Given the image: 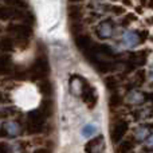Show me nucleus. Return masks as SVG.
I'll use <instances>...</instances> for the list:
<instances>
[{
  "mask_svg": "<svg viewBox=\"0 0 153 153\" xmlns=\"http://www.w3.org/2000/svg\"><path fill=\"white\" fill-rule=\"evenodd\" d=\"M32 26L28 23H10L7 26V34L12 36L16 42V46L24 50L27 47L30 38L32 36Z\"/></svg>",
  "mask_w": 153,
  "mask_h": 153,
  "instance_id": "obj_1",
  "label": "nucleus"
},
{
  "mask_svg": "<svg viewBox=\"0 0 153 153\" xmlns=\"http://www.w3.org/2000/svg\"><path fill=\"white\" fill-rule=\"evenodd\" d=\"M47 118L48 117L43 113L40 108L28 111L26 118V124H24V129H26L27 134L34 136V134H39V133L45 132L46 120Z\"/></svg>",
  "mask_w": 153,
  "mask_h": 153,
  "instance_id": "obj_2",
  "label": "nucleus"
},
{
  "mask_svg": "<svg viewBox=\"0 0 153 153\" xmlns=\"http://www.w3.org/2000/svg\"><path fill=\"white\" fill-rule=\"evenodd\" d=\"M27 74H28V79L32 82H38L47 78L50 74V63H48L47 56L45 54H39L34 59L31 66L27 69Z\"/></svg>",
  "mask_w": 153,
  "mask_h": 153,
  "instance_id": "obj_3",
  "label": "nucleus"
},
{
  "mask_svg": "<svg viewBox=\"0 0 153 153\" xmlns=\"http://www.w3.org/2000/svg\"><path fill=\"white\" fill-rule=\"evenodd\" d=\"M0 19L1 20H20L23 23L34 24L35 18L26 8H18L12 5H0Z\"/></svg>",
  "mask_w": 153,
  "mask_h": 153,
  "instance_id": "obj_4",
  "label": "nucleus"
},
{
  "mask_svg": "<svg viewBox=\"0 0 153 153\" xmlns=\"http://www.w3.org/2000/svg\"><path fill=\"white\" fill-rule=\"evenodd\" d=\"M129 121L124 118H117L110 125V140L114 144H120L129 132Z\"/></svg>",
  "mask_w": 153,
  "mask_h": 153,
  "instance_id": "obj_5",
  "label": "nucleus"
},
{
  "mask_svg": "<svg viewBox=\"0 0 153 153\" xmlns=\"http://www.w3.org/2000/svg\"><path fill=\"white\" fill-rule=\"evenodd\" d=\"M79 97L82 98V101H83L85 105H86L89 109H94L95 108L97 101H98V94H97V91H95V89L86 81V79H85V82H83L82 93H81Z\"/></svg>",
  "mask_w": 153,
  "mask_h": 153,
  "instance_id": "obj_6",
  "label": "nucleus"
},
{
  "mask_svg": "<svg viewBox=\"0 0 153 153\" xmlns=\"http://www.w3.org/2000/svg\"><path fill=\"white\" fill-rule=\"evenodd\" d=\"M121 40V46L125 48H133L138 45H143V40L140 38V34L137 31H133V30H125L124 32L120 36Z\"/></svg>",
  "mask_w": 153,
  "mask_h": 153,
  "instance_id": "obj_7",
  "label": "nucleus"
},
{
  "mask_svg": "<svg viewBox=\"0 0 153 153\" xmlns=\"http://www.w3.org/2000/svg\"><path fill=\"white\" fill-rule=\"evenodd\" d=\"M114 22L111 19H105V20H101L100 23L95 26V35H97L100 39H109V38H113L114 34Z\"/></svg>",
  "mask_w": 153,
  "mask_h": 153,
  "instance_id": "obj_8",
  "label": "nucleus"
},
{
  "mask_svg": "<svg viewBox=\"0 0 153 153\" xmlns=\"http://www.w3.org/2000/svg\"><path fill=\"white\" fill-rule=\"evenodd\" d=\"M85 152L86 153H103L105 152V138L102 134H97L89 140L85 145Z\"/></svg>",
  "mask_w": 153,
  "mask_h": 153,
  "instance_id": "obj_9",
  "label": "nucleus"
},
{
  "mask_svg": "<svg viewBox=\"0 0 153 153\" xmlns=\"http://www.w3.org/2000/svg\"><path fill=\"white\" fill-rule=\"evenodd\" d=\"M74 43H75L76 48H78V50L85 55V54L91 48L94 40H93V38L90 36V35L83 34V32H79V34L74 35Z\"/></svg>",
  "mask_w": 153,
  "mask_h": 153,
  "instance_id": "obj_10",
  "label": "nucleus"
},
{
  "mask_svg": "<svg viewBox=\"0 0 153 153\" xmlns=\"http://www.w3.org/2000/svg\"><path fill=\"white\" fill-rule=\"evenodd\" d=\"M149 53L151 51L149 50H137V51H132V53L128 54V61L132 62L133 65L136 66V69L137 67H144L146 63V58H148Z\"/></svg>",
  "mask_w": 153,
  "mask_h": 153,
  "instance_id": "obj_11",
  "label": "nucleus"
},
{
  "mask_svg": "<svg viewBox=\"0 0 153 153\" xmlns=\"http://www.w3.org/2000/svg\"><path fill=\"white\" fill-rule=\"evenodd\" d=\"M20 133H22V126L16 121L5 122V124H3L1 129H0V136L1 137H16Z\"/></svg>",
  "mask_w": 153,
  "mask_h": 153,
  "instance_id": "obj_12",
  "label": "nucleus"
},
{
  "mask_svg": "<svg viewBox=\"0 0 153 153\" xmlns=\"http://www.w3.org/2000/svg\"><path fill=\"white\" fill-rule=\"evenodd\" d=\"M125 100H126V102L129 105H136V106H141L146 102L145 93L138 89H133L130 91H128V94L125 95Z\"/></svg>",
  "mask_w": 153,
  "mask_h": 153,
  "instance_id": "obj_13",
  "label": "nucleus"
},
{
  "mask_svg": "<svg viewBox=\"0 0 153 153\" xmlns=\"http://www.w3.org/2000/svg\"><path fill=\"white\" fill-rule=\"evenodd\" d=\"M153 129L152 124H138L137 126L133 129V138L138 143L145 141L151 134V130Z\"/></svg>",
  "mask_w": 153,
  "mask_h": 153,
  "instance_id": "obj_14",
  "label": "nucleus"
},
{
  "mask_svg": "<svg viewBox=\"0 0 153 153\" xmlns=\"http://www.w3.org/2000/svg\"><path fill=\"white\" fill-rule=\"evenodd\" d=\"M67 13H69L71 23H81L82 18H83V7H82V4L70 3L69 8H67Z\"/></svg>",
  "mask_w": 153,
  "mask_h": 153,
  "instance_id": "obj_15",
  "label": "nucleus"
},
{
  "mask_svg": "<svg viewBox=\"0 0 153 153\" xmlns=\"http://www.w3.org/2000/svg\"><path fill=\"white\" fill-rule=\"evenodd\" d=\"M124 76L126 78V75L125 74H118V75H108L105 76V79H103V82H105V86L108 90H110V91H114V90H118L120 86L122 85V79H124Z\"/></svg>",
  "mask_w": 153,
  "mask_h": 153,
  "instance_id": "obj_16",
  "label": "nucleus"
},
{
  "mask_svg": "<svg viewBox=\"0 0 153 153\" xmlns=\"http://www.w3.org/2000/svg\"><path fill=\"white\" fill-rule=\"evenodd\" d=\"M13 70L12 65V56L8 53L0 54V75L3 74H11Z\"/></svg>",
  "mask_w": 153,
  "mask_h": 153,
  "instance_id": "obj_17",
  "label": "nucleus"
},
{
  "mask_svg": "<svg viewBox=\"0 0 153 153\" xmlns=\"http://www.w3.org/2000/svg\"><path fill=\"white\" fill-rule=\"evenodd\" d=\"M125 102V98L118 90H114V91H110V95H109V108L110 110H116V109L121 108Z\"/></svg>",
  "mask_w": 153,
  "mask_h": 153,
  "instance_id": "obj_18",
  "label": "nucleus"
},
{
  "mask_svg": "<svg viewBox=\"0 0 153 153\" xmlns=\"http://www.w3.org/2000/svg\"><path fill=\"white\" fill-rule=\"evenodd\" d=\"M83 82H85L83 78H81V76H78V75H73L71 78H70V91L74 95H78L79 97L82 93Z\"/></svg>",
  "mask_w": 153,
  "mask_h": 153,
  "instance_id": "obj_19",
  "label": "nucleus"
},
{
  "mask_svg": "<svg viewBox=\"0 0 153 153\" xmlns=\"http://www.w3.org/2000/svg\"><path fill=\"white\" fill-rule=\"evenodd\" d=\"M16 47V42L12 36H4L0 39V51L1 53H12L15 51Z\"/></svg>",
  "mask_w": 153,
  "mask_h": 153,
  "instance_id": "obj_20",
  "label": "nucleus"
},
{
  "mask_svg": "<svg viewBox=\"0 0 153 153\" xmlns=\"http://www.w3.org/2000/svg\"><path fill=\"white\" fill-rule=\"evenodd\" d=\"M38 89L45 97H51L53 95V83H51V81H48V78L38 81Z\"/></svg>",
  "mask_w": 153,
  "mask_h": 153,
  "instance_id": "obj_21",
  "label": "nucleus"
},
{
  "mask_svg": "<svg viewBox=\"0 0 153 153\" xmlns=\"http://www.w3.org/2000/svg\"><path fill=\"white\" fill-rule=\"evenodd\" d=\"M39 108L42 109V111L48 117V118H50V117L53 116L54 103H53V100H51L50 97H45V98H43V101H42V103H40Z\"/></svg>",
  "mask_w": 153,
  "mask_h": 153,
  "instance_id": "obj_22",
  "label": "nucleus"
},
{
  "mask_svg": "<svg viewBox=\"0 0 153 153\" xmlns=\"http://www.w3.org/2000/svg\"><path fill=\"white\" fill-rule=\"evenodd\" d=\"M134 138H125V140H122L121 143H120L118 145V152L120 153H129L133 151V148H134Z\"/></svg>",
  "mask_w": 153,
  "mask_h": 153,
  "instance_id": "obj_23",
  "label": "nucleus"
},
{
  "mask_svg": "<svg viewBox=\"0 0 153 153\" xmlns=\"http://www.w3.org/2000/svg\"><path fill=\"white\" fill-rule=\"evenodd\" d=\"M18 109L13 108V106H8V108H3L0 109V120H4V118H8V117L13 116L16 114Z\"/></svg>",
  "mask_w": 153,
  "mask_h": 153,
  "instance_id": "obj_24",
  "label": "nucleus"
},
{
  "mask_svg": "<svg viewBox=\"0 0 153 153\" xmlns=\"http://www.w3.org/2000/svg\"><path fill=\"white\" fill-rule=\"evenodd\" d=\"M138 19V16H137V13H126V15L122 18V20H121V24L124 27H128V26H130L132 23H134L136 20Z\"/></svg>",
  "mask_w": 153,
  "mask_h": 153,
  "instance_id": "obj_25",
  "label": "nucleus"
},
{
  "mask_svg": "<svg viewBox=\"0 0 153 153\" xmlns=\"http://www.w3.org/2000/svg\"><path fill=\"white\" fill-rule=\"evenodd\" d=\"M5 5H12V7L18 8H27V1L26 0H3Z\"/></svg>",
  "mask_w": 153,
  "mask_h": 153,
  "instance_id": "obj_26",
  "label": "nucleus"
},
{
  "mask_svg": "<svg viewBox=\"0 0 153 153\" xmlns=\"http://www.w3.org/2000/svg\"><path fill=\"white\" fill-rule=\"evenodd\" d=\"M110 11L114 13V16H122L126 13V10L122 5H110Z\"/></svg>",
  "mask_w": 153,
  "mask_h": 153,
  "instance_id": "obj_27",
  "label": "nucleus"
},
{
  "mask_svg": "<svg viewBox=\"0 0 153 153\" xmlns=\"http://www.w3.org/2000/svg\"><path fill=\"white\" fill-rule=\"evenodd\" d=\"M95 125L90 124V125H86V126H83V129H82V134L83 136H91L93 133L95 132Z\"/></svg>",
  "mask_w": 153,
  "mask_h": 153,
  "instance_id": "obj_28",
  "label": "nucleus"
},
{
  "mask_svg": "<svg viewBox=\"0 0 153 153\" xmlns=\"http://www.w3.org/2000/svg\"><path fill=\"white\" fill-rule=\"evenodd\" d=\"M0 153H12V146L5 141H0Z\"/></svg>",
  "mask_w": 153,
  "mask_h": 153,
  "instance_id": "obj_29",
  "label": "nucleus"
},
{
  "mask_svg": "<svg viewBox=\"0 0 153 153\" xmlns=\"http://www.w3.org/2000/svg\"><path fill=\"white\" fill-rule=\"evenodd\" d=\"M145 149H148V151H153V133H151L149 137L145 140Z\"/></svg>",
  "mask_w": 153,
  "mask_h": 153,
  "instance_id": "obj_30",
  "label": "nucleus"
},
{
  "mask_svg": "<svg viewBox=\"0 0 153 153\" xmlns=\"http://www.w3.org/2000/svg\"><path fill=\"white\" fill-rule=\"evenodd\" d=\"M121 3L125 7H133V1L132 0H121Z\"/></svg>",
  "mask_w": 153,
  "mask_h": 153,
  "instance_id": "obj_31",
  "label": "nucleus"
},
{
  "mask_svg": "<svg viewBox=\"0 0 153 153\" xmlns=\"http://www.w3.org/2000/svg\"><path fill=\"white\" fill-rule=\"evenodd\" d=\"M138 3L143 8H148V0H138Z\"/></svg>",
  "mask_w": 153,
  "mask_h": 153,
  "instance_id": "obj_32",
  "label": "nucleus"
},
{
  "mask_svg": "<svg viewBox=\"0 0 153 153\" xmlns=\"http://www.w3.org/2000/svg\"><path fill=\"white\" fill-rule=\"evenodd\" d=\"M34 153H50V152H48L46 148H38V149H36V151H35Z\"/></svg>",
  "mask_w": 153,
  "mask_h": 153,
  "instance_id": "obj_33",
  "label": "nucleus"
},
{
  "mask_svg": "<svg viewBox=\"0 0 153 153\" xmlns=\"http://www.w3.org/2000/svg\"><path fill=\"white\" fill-rule=\"evenodd\" d=\"M136 13H143V7L138 4V7H136Z\"/></svg>",
  "mask_w": 153,
  "mask_h": 153,
  "instance_id": "obj_34",
  "label": "nucleus"
},
{
  "mask_svg": "<svg viewBox=\"0 0 153 153\" xmlns=\"http://www.w3.org/2000/svg\"><path fill=\"white\" fill-rule=\"evenodd\" d=\"M148 8L153 10V0H148Z\"/></svg>",
  "mask_w": 153,
  "mask_h": 153,
  "instance_id": "obj_35",
  "label": "nucleus"
},
{
  "mask_svg": "<svg viewBox=\"0 0 153 153\" xmlns=\"http://www.w3.org/2000/svg\"><path fill=\"white\" fill-rule=\"evenodd\" d=\"M70 3H82L83 1V0H69Z\"/></svg>",
  "mask_w": 153,
  "mask_h": 153,
  "instance_id": "obj_36",
  "label": "nucleus"
},
{
  "mask_svg": "<svg viewBox=\"0 0 153 153\" xmlns=\"http://www.w3.org/2000/svg\"><path fill=\"white\" fill-rule=\"evenodd\" d=\"M146 22H148V23H149V24H153V18H151V19H148V20H146Z\"/></svg>",
  "mask_w": 153,
  "mask_h": 153,
  "instance_id": "obj_37",
  "label": "nucleus"
},
{
  "mask_svg": "<svg viewBox=\"0 0 153 153\" xmlns=\"http://www.w3.org/2000/svg\"><path fill=\"white\" fill-rule=\"evenodd\" d=\"M110 1H113V3H118V1H121V0H110Z\"/></svg>",
  "mask_w": 153,
  "mask_h": 153,
  "instance_id": "obj_38",
  "label": "nucleus"
},
{
  "mask_svg": "<svg viewBox=\"0 0 153 153\" xmlns=\"http://www.w3.org/2000/svg\"><path fill=\"white\" fill-rule=\"evenodd\" d=\"M1 31H3V28H1V26H0V34H1Z\"/></svg>",
  "mask_w": 153,
  "mask_h": 153,
  "instance_id": "obj_39",
  "label": "nucleus"
},
{
  "mask_svg": "<svg viewBox=\"0 0 153 153\" xmlns=\"http://www.w3.org/2000/svg\"><path fill=\"white\" fill-rule=\"evenodd\" d=\"M129 153H134V152H129Z\"/></svg>",
  "mask_w": 153,
  "mask_h": 153,
  "instance_id": "obj_40",
  "label": "nucleus"
},
{
  "mask_svg": "<svg viewBox=\"0 0 153 153\" xmlns=\"http://www.w3.org/2000/svg\"><path fill=\"white\" fill-rule=\"evenodd\" d=\"M152 128H153V124H152Z\"/></svg>",
  "mask_w": 153,
  "mask_h": 153,
  "instance_id": "obj_41",
  "label": "nucleus"
}]
</instances>
